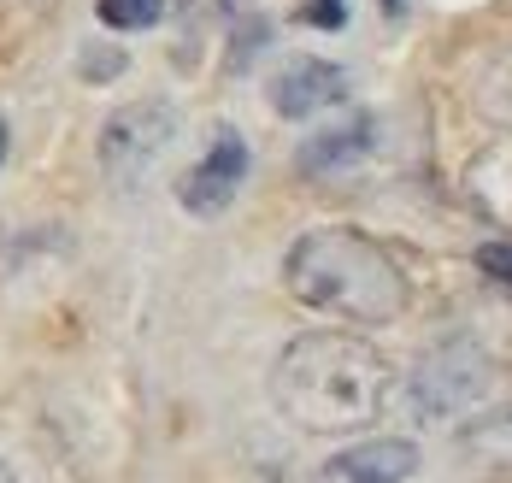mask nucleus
I'll list each match as a JSON object with an SVG mask.
<instances>
[{"label": "nucleus", "instance_id": "ddd939ff", "mask_svg": "<svg viewBox=\"0 0 512 483\" xmlns=\"http://www.w3.org/2000/svg\"><path fill=\"white\" fill-rule=\"evenodd\" d=\"M477 271L495 277L501 289H512V242H483V248H477Z\"/></svg>", "mask_w": 512, "mask_h": 483}, {"label": "nucleus", "instance_id": "f257e3e1", "mask_svg": "<svg viewBox=\"0 0 512 483\" xmlns=\"http://www.w3.org/2000/svg\"><path fill=\"white\" fill-rule=\"evenodd\" d=\"M389 360L348 330H307L271 366V401L295 430L354 436L371 430L389 407Z\"/></svg>", "mask_w": 512, "mask_h": 483}, {"label": "nucleus", "instance_id": "2eb2a0df", "mask_svg": "<svg viewBox=\"0 0 512 483\" xmlns=\"http://www.w3.org/2000/svg\"><path fill=\"white\" fill-rule=\"evenodd\" d=\"M6 148H12V130H6V118H0V165H6Z\"/></svg>", "mask_w": 512, "mask_h": 483}, {"label": "nucleus", "instance_id": "39448f33", "mask_svg": "<svg viewBox=\"0 0 512 483\" xmlns=\"http://www.w3.org/2000/svg\"><path fill=\"white\" fill-rule=\"evenodd\" d=\"M242 183H248V142H242L236 130H218L212 148L201 154V165L183 171L177 201H183V213H195V218H218L236 201Z\"/></svg>", "mask_w": 512, "mask_h": 483}, {"label": "nucleus", "instance_id": "f8f14e48", "mask_svg": "<svg viewBox=\"0 0 512 483\" xmlns=\"http://www.w3.org/2000/svg\"><path fill=\"white\" fill-rule=\"evenodd\" d=\"M95 12L106 30H154L165 0H95Z\"/></svg>", "mask_w": 512, "mask_h": 483}, {"label": "nucleus", "instance_id": "9b49d317", "mask_svg": "<svg viewBox=\"0 0 512 483\" xmlns=\"http://www.w3.org/2000/svg\"><path fill=\"white\" fill-rule=\"evenodd\" d=\"M477 107L489 112L495 124H507L512 130V42H501V48H489L483 54V65H477Z\"/></svg>", "mask_w": 512, "mask_h": 483}, {"label": "nucleus", "instance_id": "1a4fd4ad", "mask_svg": "<svg viewBox=\"0 0 512 483\" xmlns=\"http://www.w3.org/2000/svg\"><path fill=\"white\" fill-rule=\"evenodd\" d=\"M460 448H465V460H471L477 472H489V478H512V407L471 419V425L460 430Z\"/></svg>", "mask_w": 512, "mask_h": 483}, {"label": "nucleus", "instance_id": "20e7f679", "mask_svg": "<svg viewBox=\"0 0 512 483\" xmlns=\"http://www.w3.org/2000/svg\"><path fill=\"white\" fill-rule=\"evenodd\" d=\"M177 142V107L171 101H130L101 124V165L112 183H142Z\"/></svg>", "mask_w": 512, "mask_h": 483}, {"label": "nucleus", "instance_id": "dca6fc26", "mask_svg": "<svg viewBox=\"0 0 512 483\" xmlns=\"http://www.w3.org/2000/svg\"><path fill=\"white\" fill-rule=\"evenodd\" d=\"M383 6H389V12H401V0H383Z\"/></svg>", "mask_w": 512, "mask_h": 483}, {"label": "nucleus", "instance_id": "6e6552de", "mask_svg": "<svg viewBox=\"0 0 512 483\" xmlns=\"http://www.w3.org/2000/svg\"><path fill=\"white\" fill-rule=\"evenodd\" d=\"M371 148H377V118H371V112H348L342 124L307 136L301 171H307V177H342V171H354V165L371 160Z\"/></svg>", "mask_w": 512, "mask_h": 483}, {"label": "nucleus", "instance_id": "7ed1b4c3", "mask_svg": "<svg viewBox=\"0 0 512 483\" xmlns=\"http://www.w3.org/2000/svg\"><path fill=\"white\" fill-rule=\"evenodd\" d=\"M489 389H495V360H489V348L471 342V336H442L436 348L418 354L407 401L424 425H448V419L477 413V407L489 401Z\"/></svg>", "mask_w": 512, "mask_h": 483}, {"label": "nucleus", "instance_id": "423d86ee", "mask_svg": "<svg viewBox=\"0 0 512 483\" xmlns=\"http://www.w3.org/2000/svg\"><path fill=\"white\" fill-rule=\"evenodd\" d=\"M418 472V448L407 436H371L342 454H330L312 483H407Z\"/></svg>", "mask_w": 512, "mask_h": 483}, {"label": "nucleus", "instance_id": "0eeeda50", "mask_svg": "<svg viewBox=\"0 0 512 483\" xmlns=\"http://www.w3.org/2000/svg\"><path fill=\"white\" fill-rule=\"evenodd\" d=\"M265 95H271V107L283 112V118H312V112H330L348 101V77L330 59H289L271 77Z\"/></svg>", "mask_w": 512, "mask_h": 483}, {"label": "nucleus", "instance_id": "4468645a", "mask_svg": "<svg viewBox=\"0 0 512 483\" xmlns=\"http://www.w3.org/2000/svg\"><path fill=\"white\" fill-rule=\"evenodd\" d=\"M307 24H318V30H342L348 24V0H307V12H301Z\"/></svg>", "mask_w": 512, "mask_h": 483}, {"label": "nucleus", "instance_id": "f03ea898", "mask_svg": "<svg viewBox=\"0 0 512 483\" xmlns=\"http://www.w3.org/2000/svg\"><path fill=\"white\" fill-rule=\"evenodd\" d=\"M283 283L301 307L342 324H389L401 319L412 301L401 260L383 242H371L365 230H348V224L307 230L283 260Z\"/></svg>", "mask_w": 512, "mask_h": 483}, {"label": "nucleus", "instance_id": "f3484780", "mask_svg": "<svg viewBox=\"0 0 512 483\" xmlns=\"http://www.w3.org/2000/svg\"><path fill=\"white\" fill-rule=\"evenodd\" d=\"M0 483H6V472H0Z\"/></svg>", "mask_w": 512, "mask_h": 483}, {"label": "nucleus", "instance_id": "9d476101", "mask_svg": "<svg viewBox=\"0 0 512 483\" xmlns=\"http://www.w3.org/2000/svg\"><path fill=\"white\" fill-rule=\"evenodd\" d=\"M471 195H477V207L489 218L512 224V136L471 160Z\"/></svg>", "mask_w": 512, "mask_h": 483}]
</instances>
